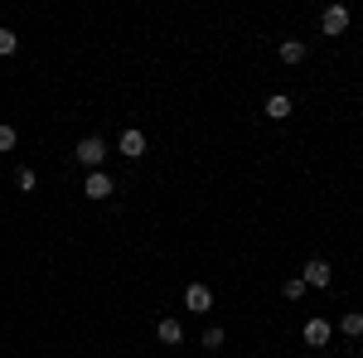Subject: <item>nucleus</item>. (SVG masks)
<instances>
[{"mask_svg":"<svg viewBox=\"0 0 363 358\" xmlns=\"http://www.w3.org/2000/svg\"><path fill=\"white\" fill-rule=\"evenodd\" d=\"M320 29H325V34H344V29H349V5H330V10L320 15Z\"/></svg>","mask_w":363,"mask_h":358,"instance_id":"obj_4","label":"nucleus"},{"mask_svg":"<svg viewBox=\"0 0 363 358\" xmlns=\"http://www.w3.org/2000/svg\"><path fill=\"white\" fill-rule=\"evenodd\" d=\"M301 58H306V44L301 39H286L281 44V63H301Z\"/></svg>","mask_w":363,"mask_h":358,"instance_id":"obj_10","label":"nucleus"},{"mask_svg":"<svg viewBox=\"0 0 363 358\" xmlns=\"http://www.w3.org/2000/svg\"><path fill=\"white\" fill-rule=\"evenodd\" d=\"M15 49H20V39H15V29H5V25H0V58H10Z\"/></svg>","mask_w":363,"mask_h":358,"instance_id":"obj_12","label":"nucleus"},{"mask_svg":"<svg viewBox=\"0 0 363 358\" xmlns=\"http://www.w3.org/2000/svg\"><path fill=\"white\" fill-rule=\"evenodd\" d=\"M102 160H107V140H102V136H87V140H78V165L97 169Z\"/></svg>","mask_w":363,"mask_h":358,"instance_id":"obj_1","label":"nucleus"},{"mask_svg":"<svg viewBox=\"0 0 363 358\" xmlns=\"http://www.w3.org/2000/svg\"><path fill=\"white\" fill-rule=\"evenodd\" d=\"M121 155H126V160H140V155H145V136H140V131H126V136H121Z\"/></svg>","mask_w":363,"mask_h":358,"instance_id":"obj_8","label":"nucleus"},{"mask_svg":"<svg viewBox=\"0 0 363 358\" xmlns=\"http://www.w3.org/2000/svg\"><path fill=\"white\" fill-rule=\"evenodd\" d=\"M267 116H272V121L291 116V97H286V92H272V97H267Z\"/></svg>","mask_w":363,"mask_h":358,"instance_id":"obj_9","label":"nucleus"},{"mask_svg":"<svg viewBox=\"0 0 363 358\" xmlns=\"http://www.w3.org/2000/svg\"><path fill=\"white\" fill-rule=\"evenodd\" d=\"M301 281H306V286H320V291H325V286L335 281V272H330V262L310 257V262H306V272H301Z\"/></svg>","mask_w":363,"mask_h":358,"instance_id":"obj_2","label":"nucleus"},{"mask_svg":"<svg viewBox=\"0 0 363 358\" xmlns=\"http://www.w3.org/2000/svg\"><path fill=\"white\" fill-rule=\"evenodd\" d=\"M15 126H5V121H0V155H10V150H15Z\"/></svg>","mask_w":363,"mask_h":358,"instance_id":"obj_14","label":"nucleus"},{"mask_svg":"<svg viewBox=\"0 0 363 358\" xmlns=\"http://www.w3.org/2000/svg\"><path fill=\"white\" fill-rule=\"evenodd\" d=\"M155 339H160V344H179V339H184V325H179V320H155Z\"/></svg>","mask_w":363,"mask_h":358,"instance_id":"obj_7","label":"nucleus"},{"mask_svg":"<svg viewBox=\"0 0 363 358\" xmlns=\"http://www.w3.org/2000/svg\"><path fill=\"white\" fill-rule=\"evenodd\" d=\"M112 174H102V169H92V174H87V184H83V194L87 198H97V203H102V198H112Z\"/></svg>","mask_w":363,"mask_h":358,"instance_id":"obj_3","label":"nucleus"},{"mask_svg":"<svg viewBox=\"0 0 363 358\" xmlns=\"http://www.w3.org/2000/svg\"><path fill=\"white\" fill-rule=\"evenodd\" d=\"M184 305H189L194 315H203V310H213V291H208L203 281H194V286L184 291Z\"/></svg>","mask_w":363,"mask_h":358,"instance_id":"obj_6","label":"nucleus"},{"mask_svg":"<svg viewBox=\"0 0 363 358\" xmlns=\"http://www.w3.org/2000/svg\"><path fill=\"white\" fill-rule=\"evenodd\" d=\"M330 320H306V330H301V339H306L310 349H325V344H330Z\"/></svg>","mask_w":363,"mask_h":358,"instance_id":"obj_5","label":"nucleus"},{"mask_svg":"<svg viewBox=\"0 0 363 358\" xmlns=\"http://www.w3.org/2000/svg\"><path fill=\"white\" fill-rule=\"evenodd\" d=\"M339 330L349 334V339H354V334H363V315H359V310H349V315L339 320Z\"/></svg>","mask_w":363,"mask_h":358,"instance_id":"obj_11","label":"nucleus"},{"mask_svg":"<svg viewBox=\"0 0 363 358\" xmlns=\"http://www.w3.org/2000/svg\"><path fill=\"white\" fill-rule=\"evenodd\" d=\"M281 296H286V301H301V296H306V281H301V276H291V281L281 286Z\"/></svg>","mask_w":363,"mask_h":358,"instance_id":"obj_13","label":"nucleus"},{"mask_svg":"<svg viewBox=\"0 0 363 358\" xmlns=\"http://www.w3.org/2000/svg\"><path fill=\"white\" fill-rule=\"evenodd\" d=\"M199 344H203V349H218V344H223V330H218V325H213V330H203Z\"/></svg>","mask_w":363,"mask_h":358,"instance_id":"obj_15","label":"nucleus"}]
</instances>
